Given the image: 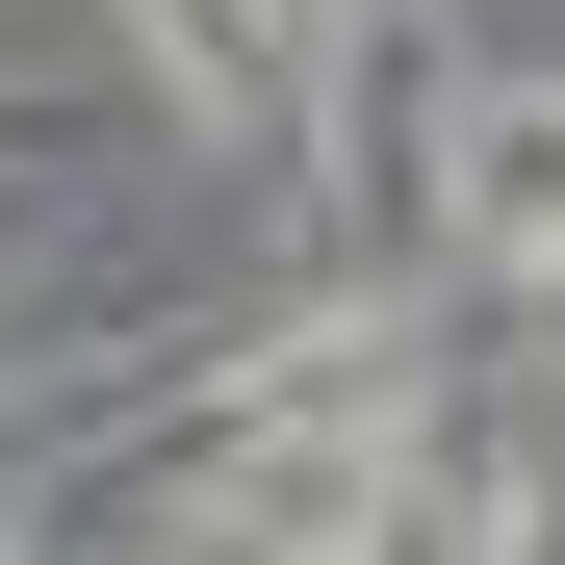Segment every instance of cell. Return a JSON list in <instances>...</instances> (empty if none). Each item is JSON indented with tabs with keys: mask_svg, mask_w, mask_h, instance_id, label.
I'll use <instances>...</instances> for the list:
<instances>
[{
	"mask_svg": "<svg viewBox=\"0 0 565 565\" xmlns=\"http://www.w3.org/2000/svg\"><path fill=\"white\" fill-rule=\"evenodd\" d=\"M437 232H462V257H540V282H565V77L462 104V154H437Z\"/></svg>",
	"mask_w": 565,
	"mask_h": 565,
	"instance_id": "cell-1",
	"label": "cell"
},
{
	"mask_svg": "<svg viewBox=\"0 0 565 565\" xmlns=\"http://www.w3.org/2000/svg\"><path fill=\"white\" fill-rule=\"evenodd\" d=\"M129 52L206 154H282V0H129Z\"/></svg>",
	"mask_w": 565,
	"mask_h": 565,
	"instance_id": "cell-2",
	"label": "cell"
},
{
	"mask_svg": "<svg viewBox=\"0 0 565 565\" xmlns=\"http://www.w3.org/2000/svg\"><path fill=\"white\" fill-rule=\"evenodd\" d=\"M386 26H412V0H386Z\"/></svg>",
	"mask_w": 565,
	"mask_h": 565,
	"instance_id": "cell-3",
	"label": "cell"
}]
</instances>
